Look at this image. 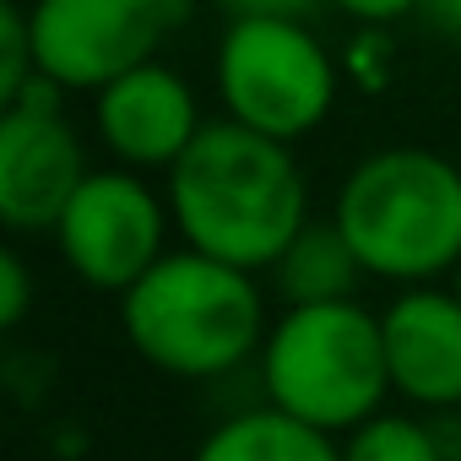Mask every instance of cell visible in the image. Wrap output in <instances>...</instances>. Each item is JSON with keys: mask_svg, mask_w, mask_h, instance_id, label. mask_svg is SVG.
<instances>
[{"mask_svg": "<svg viewBox=\"0 0 461 461\" xmlns=\"http://www.w3.org/2000/svg\"><path fill=\"white\" fill-rule=\"evenodd\" d=\"M168 212L185 245L245 272H272L288 240L310 222V185L294 141L222 114L174 158Z\"/></svg>", "mask_w": 461, "mask_h": 461, "instance_id": "obj_1", "label": "cell"}, {"mask_svg": "<svg viewBox=\"0 0 461 461\" xmlns=\"http://www.w3.org/2000/svg\"><path fill=\"white\" fill-rule=\"evenodd\" d=\"M120 326L152 369L179 380L228 375L267 342L256 272L195 245L168 250L120 294Z\"/></svg>", "mask_w": 461, "mask_h": 461, "instance_id": "obj_2", "label": "cell"}, {"mask_svg": "<svg viewBox=\"0 0 461 461\" xmlns=\"http://www.w3.org/2000/svg\"><path fill=\"white\" fill-rule=\"evenodd\" d=\"M369 277L429 283L461 267V168L429 147L358 158L331 206Z\"/></svg>", "mask_w": 461, "mask_h": 461, "instance_id": "obj_3", "label": "cell"}, {"mask_svg": "<svg viewBox=\"0 0 461 461\" xmlns=\"http://www.w3.org/2000/svg\"><path fill=\"white\" fill-rule=\"evenodd\" d=\"M261 385L272 407L326 434L358 429L391 391L380 315L353 299L288 304V315L261 342Z\"/></svg>", "mask_w": 461, "mask_h": 461, "instance_id": "obj_4", "label": "cell"}, {"mask_svg": "<svg viewBox=\"0 0 461 461\" xmlns=\"http://www.w3.org/2000/svg\"><path fill=\"white\" fill-rule=\"evenodd\" d=\"M217 98L228 120L299 141L337 104V60L304 17H228L217 39Z\"/></svg>", "mask_w": 461, "mask_h": 461, "instance_id": "obj_5", "label": "cell"}, {"mask_svg": "<svg viewBox=\"0 0 461 461\" xmlns=\"http://www.w3.org/2000/svg\"><path fill=\"white\" fill-rule=\"evenodd\" d=\"M195 0H28L33 55L66 93H98L190 23Z\"/></svg>", "mask_w": 461, "mask_h": 461, "instance_id": "obj_6", "label": "cell"}, {"mask_svg": "<svg viewBox=\"0 0 461 461\" xmlns=\"http://www.w3.org/2000/svg\"><path fill=\"white\" fill-rule=\"evenodd\" d=\"M168 201L152 195L141 174L120 168H93L77 195L66 201L60 222L50 228L60 261L98 294H125L152 261H163L168 240Z\"/></svg>", "mask_w": 461, "mask_h": 461, "instance_id": "obj_7", "label": "cell"}, {"mask_svg": "<svg viewBox=\"0 0 461 461\" xmlns=\"http://www.w3.org/2000/svg\"><path fill=\"white\" fill-rule=\"evenodd\" d=\"M60 82L44 71L0 104V222L12 234H44L60 222L77 185L93 174L82 136L60 114Z\"/></svg>", "mask_w": 461, "mask_h": 461, "instance_id": "obj_8", "label": "cell"}, {"mask_svg": "<svg viewBox=\"0 0 461 461\" xmlns=\"http://www.w3.org/2000/svg\"><path fill=\"white\" fill-rule=\"evenodd\" d=\"M93 125H98V141L125 168H174V158L201 131V109L190 82L174 66L141 60L125 77L98 87Z\"/></svg>", "mask_w": 461, "mask_h": 461, "instance_id": "obj_9", "label": "cell"}, {"mask_svg": "<svg viewBox=\"0 0 461 461\" xmlns=\"http://www.w3.org/2000/svg\"><path fill=\"white\" fill-rule=\"evenodd\" d=\"M385 369L391 391L418 407H461V294L407 288L385 315Z\"/></svg>", "mask_w": 461, "mask_h": 461, "instance_id": "obj_10", "label": "cell"}, {"mask_svg": "<svg viewBox=\"0 0 461 461\" xmlns=\"http://www.w3.org/2000/svg\"><path fill=\"white\" fill-rule=\"evenodd\" d=\"M195 461H342L337 434L283 412V407H250L240 418L217 423Z\"/></svg>", "mask_w": 461, "mask_h": 461, "instance_id": "obj_11", "label": "cell"}, {"mask_svg": "<svg viewBox=\"0 0 461 461\" xmlns=\"http://www.w3.org/2000/svg\"><path fill=\"white\" fill-rule=\"evenodd\" d=\"M277 294L288 304H331V299H353L358 283L369 277L358 250L348 245V234L331 222H304L299 234L288 240V250L272 261Z\"/></svg>", "mask_w": 461, "mask_h": 461, "instance_id": "obj_12", "label": "cell"}, {"mask_svg": "<svg viewBox=\"0 0 461 461\" xmlns=\"http://www.w3.org/2000/svg\"><path fill=\"white\" fill-rule=\"evenodd\" d=\"M342 461H445V450L429 423L402 412H375L358 429H348Z\"/></svg>", "mask_w": 461, "mask_h": 461, "instance_id": "obj_13", "label": "cell"}, {"mask_svg": "<svg viewBox=\"0 0 461 461\" xmlns=\"http://www.w3.org/2000/svg\"><path fill=\"white\" fill-rule=\"evenodd\" d=\"M39 77L33 28H28V0H0V104H12Z\"/></svg>", "mask_w": 461, "mask_h": 461, "instance_id": "obj_14", "label": "cell"}, {"mask_svg": "<svg viewBox=\"0 0 461 461\" xmlns=\"http://www.w3.org/2000/svg\"><path fill=\"white\" fill-rule=\"evenodd\" d=\"M28 304H33V277H28V261L17 250H0V326L17 331L28 321Z\"/></svg>", "mask_w": 461, "mask_h": 461, "instance_id": "obj_15", "label": "cell"}, {"mask_svg": "<svg viewBox=\"0 0 461 461\" xmlns=\"http://www.w3.org/2000/svg\"><path fill=\"white\" fill-rule=\"evenodd\" d=\"M331 6L348 12V17L364 23V28H385V23H396V17H412L418 0H331Z\"/></svg>", "mask_w": 461, "mask_h": 461, "instance_id": "obj_16", "label": "cell"}, {"mask_svg": "<svg viewBox=\"0 0 461 461\" xmlns=\"http://www.w3.org/2000/svg\"><path fill=\"white\" fill-rule=\"evenodd\" d=\"M228 17H310L321 0H217Z\"/></svg>", "mask_w": 461, "mask_h": 461, "instance_id": "obj_17", "label": "cell"}, {"mask_svg": "<svg viewBox=\"0 0 461 461\" xmlns=\"http://www.w3.org/2000/svg\"><path fill=\"white\" fill-rule=\"evenodd\" d=\"M412 17H418L429 33L461 44V0H418V12H412Z\"/></svg>", "mask_w": 461, "mask_h": 461, "instance_id": "obj_18", "label": "cell"}, {"mask_svg": "<svg viewBox=\"0 0 461 461\" xmlns=\"http://www.w3.org/2000/svg\"><path fill=\"white\" fill-rule=\"evenodd\" d=\"M456 294H461V267H456Z\"/></svg>", "mask_w": 461, "mask_h": 461, "instance_id": "obj_19", "label": "cell"}, {"mask_svg": "<svg viewBox=\"0 0 461 461\" xmlns=\"http://www.w3.org/2000/svg\"><path fill=\"white\" fill-rule=\"evenodd\" d=\"M456 461H461V456H456Z\"/></svg>", "mask_w": 461, "mask_h": 461, "instance_id": "obj_20", "label": "cell"}]
</instances>
